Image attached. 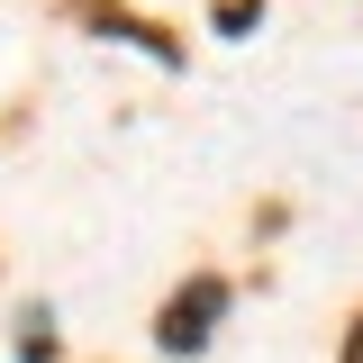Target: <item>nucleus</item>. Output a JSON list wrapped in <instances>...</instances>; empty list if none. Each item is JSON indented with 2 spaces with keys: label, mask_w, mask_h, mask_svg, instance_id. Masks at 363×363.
Wrapping results in <instances>:
<instances>
[{
  "label": "nucleus",
  "mask_w": 363,
  "mask_h": 363,
  "mask_svg": "<svg viewBox=\"0 0 363 363\" xmlns=\"http://www.w3.org/2000/svg\"><path fill=\"white\" fill-rule=\"evenodd\" d=\"M218 309H227V281H191L173 309H164V327H155V336H164V354H200V345H209V318H218Z\"/></svg>",
  "instance_id": "f257e3e1"
}]
</instances>
